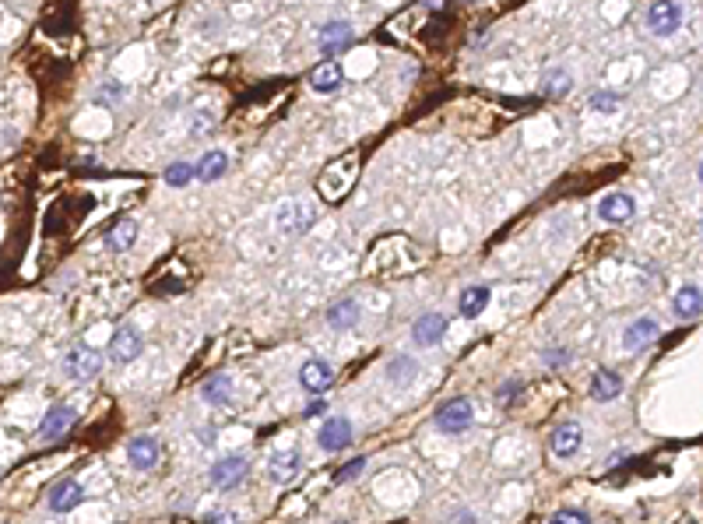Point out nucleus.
<instances>
[{
	"label": "nucleus",
	"mask_w": 703,
	"mask_h": 524,
	"mask_svg": "<svg viewBox=\"0 0 703 524\" xmlns=\"http://www.w3.org/2000/svg\"><path fill=\"white\" fill-rule=\"evenodd\" d=\"M644 21H647V32H650V36L668 39V36H675V32L682 29V7H679L675 0H654V4L647 7Z\"/></svg>",
	"instance_id": "obj_1"
},
{
	"label": "nucleus",
	"mask_w": 703,
	"mask_h": 524,
	"mask_svg": "<svg viewBox=\"0 0 703 524\" xmlns=\"http://www.w3.org/2000/svg\"><path fill=\"white\" fill-rule=\"evenodd\" d=\"M63 373L70 380H95L103 373V355L88 345H74L63 355Z\"/></svg>",
	"instance_id": "obj_2"
},
{
	"label": "nucleus",
	"mask_w": 703,
	"mask_h": 524,
	"mask_svg": "<svg viewBox=\"0 0 703 524\" xmlns=\"http://www.w3.org/2000/svg\"><path fill=\"white\" fill-rule=\"evenodd\" d=\"M468 426H471V402L468 398H451L447 405H440V412H436V429H440V433L458 437V433H465Z\"/></svg>",
	"instance_id": "obj_3"
},
{
	"label": "nucleus",
	"mask_w": 703,
	"mask_h": 524,
	"mask_svg": "<svg viewBox=\"0 0 703 524\" xmlns=\"http://www.w3.org/2000/svg\"><path fill=\"white\" fill-rule=\"evenodd\" d=\"M145 349V338H141V331L137 328H117L113 331V338H110V359L120 362V366H127V362H134L137 355Z\"/></svg>",
	"instance_id": "obj_4"
},
{
	"label": "nucleus",
	"mask_w": 703,
	"mask_h": 524,
	"mask_svg": "<svg viewBox=\"0 0 703 524\" xmlns=\"http://www.w3.org/2000/svg\"><path fill=\"white\" fill-rule=\"evenodd\" d=\"M443 335H447V317L443 313H422L418 320H415V328H411V342L418 345V349H433V345H440L443 342Z\"/></svg>",
	"instance_id": "obj_5"
},
{
	"label": "nucleus",
	"mask_w": 703,
	"mask_h": 524,
	"mask_svg": "<svg viewBox=\"0 0 703 524\" xmlns=\"http://www.w3.org/2000/svg\"><path fill=\"white\" fill-rule=\"evenodd\" d=\"M633 215H637V201H633L630 194H623V190L605 194L601 204H598V219H605V222H612V226H623V222H630Z\"/></svg>",
	"instance_id": "obj_6"
},
{
	"label": "nucleus",
	"mask_w": 703,
	"mask_h": 524,
	"mask_svg": "<svg viewBox=\"0 0 703 524\" xmlns=\"http://www.w3.org/2000/svg\"><path fill=\"white\" fill-rule=\"evenodd\" d=\"M331 380H335V370L324 359H306L299 366V384H302L306 395H324L331 387Z\"/></svg>",
	"instance_id": "obj_7"
},
{
	"label": "nucleus",
	"mask_w": 703,
	"mask_h": 524,
	"mask_svg": "<svg viewBox=\"0 0 703 524\" xmlns=\"http://www.w3.org/2000/svg\"><path fill=\"white\" fill-rule=\"evenodd\" d=\"M159 458H162V447H159V437H134L130 444H127V462L137 468V471H148V468L159 465Z\"/></svg>",
	"instance_id": "obj_8"
},
{
	"label": "nucleus",
	"mask_w": 703,
	"mask_h": 524,
	"mask_svg": "<svg viewBox=\"0 0 703 524\" xmlns=\"http://www.w3.org/2000/svg\"><path fill=\"white\" fill-rule=\"evenodd\" d=\"M317 440H320V447H324V451H345V447L352 444V422L345 419V415H331V419H324V426H320Z\"/></svg>",
	"instance_id": "obj_9"
},
{
	"label": "nucleus",
	"mask_w": 703,
	"mask_h": 524,
	"mask_svg": "<svg viewBox=\"0 0 703 524\" xmlns=\"http://www.w3.org/2000/svg\"><path fill=\"white\" fill-rule=\"evenodd\" d=\"M299 468H302V454H299L295 447L278 451V454L268 458V478H271L275 486H289L295 475H299Z\"/></svg>",
	"instance_id": "obj_10"
},
{
	"label": "nucleus",
	"mask_w": 703,
	"mask_h": 524,
	"mask_svg": "<svg viewBox=\"0 0 703 524\" xmlns=\"http://www.w3.org/2000/svg\"><path fill=\"white\" fill-rule=\"evenodd\" d=\"M243 478H246V458H239V454L219 458L211 465V486L215 489H236Z\"/></svg>",
	"instance_id": "obj_11"
},
{
	"label": "nucleus",
	"mask_w": 703,
	"mask_h": 524,
	"mask_svg": "<svg viewBox=\"0 0 703 524\" xmlns=\"http://www.w3.org/2000/svg\"><path fill=\"white\" fill-rule=\"evenodd\" d=\"M342 85H345V71H342L338 60H324V63H317V67L310 71V88L320 92V96H331V92H338Z\"/></svg>",
	"instance_id": "obj_12"
},
{
	"label": "nucleus",
	"mask_w": 703,
	"mask_h": 524,
	"mask_svg": "<svg viewBox=\"0 0 703 524\" xmlns=\"http://www.w3.org/2000/svg\"><path fill=\"white\" fill-rule=\"evenodd\" d=\"M658 335H661L658 320H654V317H641V320H633V324L626 328V335H623V349H626V352H644V349H650V345L658 342Z\"/></svg>",
	"instance_id": "obj_13"
},
{
	"label": "nucleus",
	"mask_w": 703,
	"mask_h": 524,
	"mask_svg": "<svg viewBox=\"0 0 703 524\" xmlns=\"http://www.w3.org/2000/svg\"><path fill=\"white\" fill-rule=\"evenodd\" d=\"M581 444H584V433H581V426L577 422H563V426H556V433H552V440H549V447H552V454L556 458H574L577 451H581Z\"/></svg>",
	"instance_id": "obj_14"
},
{
	"label": "nucleus",
	"mask_w": 703,
	"mask_h": 524,
	"mask_svg": "<svg viewBox=\"0 0 703 524\" xmlns=\"http://www.w3.org/2000/svg\"><path fill=\"white\" fill-rule=\"evenodd\" d=\"M81 500H85V489H81V482H78V478H60L57 486L50 489V511H54V514H67V511H74Z\"/></svg>",
	"instance_id": "obj_15"
},
{
	"label": "nucleus",
	"mask_w": 703,
	"mask_h": 524,
	"mask_svg": "<svg viewBox=\"0 0 703 524\" xmlns=\"http://www.w3.org/2000/svg\"><path fill=\"white\" fill-rule=\"evenodd\" d=\"M352 39H355V32H352L349 21H324V29H320V50H324V54H342V50H349Z\"/></svg>",
	"instance_id": "obj_16"
},
{
	"label": "nucleus",
	"mask_w": 703,
	"mask_h": 524,
	"mask_svg": "<svg viewBox=\"0 0 703 524\" xmlns=\"http://www.w3.org/2000/svg\"><path fill=\"white\" fill-rule=\"evenodd\" d=\"M74 419H78V412L70 405H54L46 415H43V422H39V437H43V440H54V437H60L63 429L74 426Z\"/></svg>",
	"instance_id": "obj_17"
},
{
	"label": "nucleus",
	"mask_w": 703,
	"mask_h": 524,
	"mask_svg": "<svg viewBox=\"0 0 703 524\" xmlns=\"http://www.w3.org/2000/svg\"><path fill=\"white\" fill-rule=\"evenodd\" d=\"M623 395V377L616 370H598L591 377V398L594 402H616Z\"/></svg>",
	"instance_id": "obj_18"
},
{
	"label": "nucleus",
	"mask_w": 703,
	"mask_h": 524,
	"mask_svg": "<svg viewBox=\"0 0 703 524\" xmlns=\"http://www.w3.org/2000/svg\"><path fill=\"white\" fill-rule=\"evenodd\" d=\"M229 173V155L226 152H204L201 155V162L194 166V176L201 179V183H215V179H222V176Z\"/></svg>",
	"instance_id": "obj_19"
},
{
	"label": "nucleus",
	"mask_w": 703,
	"mask_h": 524,
	"mask_svg": "<svg viewBox=\"0 0 703 524\" xmlns=\"http://www.w3.org/2000/svg\"><path fill=\"white\" fill-rule=\"evenodd\" d=\"M672 310H675L679 320H697L700 317V286H682L675 292Z\"/></svg>",
	"instance_id": "obj_20"
},
{
	"label": "nucleus",
	"mask_w": 703,
	"mask_h": 524,
	"mask_svg": "<svg viewBox=\"0 0 703 524\" xmlns=\"http://www.w3.org/2000/svg\"><path fill=\"white\" fill-rule=\"evenodd\" d=\"M327 324H331L335 331H352V328L359 324V303H355V299L335 303V306L327 310Z\"/></svg>",
	"instance_id": "obj_21"
},
{
	"label": "nucleus",
	"mask_w": 703,
	"mask_h": 524,
	"mask_svg": "<svg viewBox=\"0 0 703 524\" xmlns=\"http://www.w3.org/2000/svg\"><path fill=\"white\" fill-rule=\"evenodd\" d=\"M134 239H137V219H120L117 226L106 233V246L113 254H123V250L134 246Z\"/></svg>",
	"instance_id": "obj_22"
},
{
	"label": "nucleus",
	"mask_w": 703,
	"mask_h": 524,
	"mask_svg": "<svg viewBox=\"0 0 703 524\" xmlns=\"http://www.w3.org/2000/svg\"><path fill=\"white\" fill-rule=\"evenodd\" d=\"M229 384H233V380H229L226 373H215V377L201 387V398H204L208 405H226V402L233 398V387H229Z\"/></svg>",
	"instance_id": "obj_23"
},
{
	"label": "nucleus",
	"mask_w": 703,
	"mask_h": 524,
	"mask_svg": "<svg viewBox=\"0 0 703 524\" xmlns=\"http://www.w3.org/2000/svg\"><path fill=\"white\" fill-rule=\"evenodd\" d=\"M485 306H489V289L485 286H468V289L461 292V317L475 320Z\"/></svg>",
	"instance_id": "obj_24"
},
{
	"label": "nucleus",
	"mask_w": 703,
	"mask_h": 524,
	"mask_svg": "<svg viewBox=\"0 0 703 524\" xmlns=\"http://www.w3.org/2000/svg\"><path fill=\"white\" fill-rule=\"evenodd\" d=\"M542 92H545L549 99H559V96H567V92H570V71H563V67H552V71H545Z\"/></svg>",
	"instance_id": "obj_25"
},
{
	"label": "nucleus",
	"mask_w": 703,
	"mask_h": 524,
	"mask_svg": "<svg viewBox=\"0 0 703 524\" xmlns=\"http://www.w3.org/2000/svg\"><path fill=\"white\" fill-rule=\"evenodd\" d=\"M619 106H623L619 92H594L591 96V110L594 113H619Z\"/></svg>",
	"instance_id": "obj_26"
},
{
	"label": "nucleus",
	"mask_w": 703,
	"mask_h": 524,
	"mask_svg": "<svg viewBox=\"0 0 703 524\" xmlns=\"http://www.w3.org/2000/svg\"><path fill=\"white\" fill-rule=\"evenodd\" d=\"M194 179V162H173L170 170H166V183L170 187H186Z\"/></svg>",
	"instance_id": "obj_27"
},
{
	"label": "nucleus",
	"mask_w": 703,
	"mask_h": 524,
	"mask_svg": "<svg viewBox=\"0 0 703 524\" xmlns=\"http://www.w3.org/2000/svg\"><path fill=\"white\" fill-rule=\"evenodd\" d=\"M327 412V402H324V395H313V402L302 408V415L306 419H317V415H324Z\"/></svg>",
	"instance_id": "obj_28"
},
{
	"label": "nucleus",
	"mask_w": 703,
	"mask_h": 524,
	"mask_svg": "<svg viewBox=\"0 0 703 524\" xmlns=\"http://www.w3.org/2000/svg\"><path fill=\"white\" fill-rule=\"evenodd\" d=\"M362 468H366V458H355V462H349V465L338 471V482H349V478H355Z\"/></svg>",
	"instance_id": "obj_29"
},
{
	"label": "nucleus",
	"mask_w": 703,
	"mask_h": 524,
	"mask_svg": "<svg viewBox=\"0 0 703 524\" xmlns=\"http://www.w3.org/2000/svg\"><path fill=\"white\" fill-rule=\"evenodd\" d=\"M387 373H391V380H401V377H411V373H415V362H409V359H401V362H398V366H391Z\"/></svg>",
	"instance_id": "obj_30"
},
{
	"label": "nucleus",
	"mask_w": 703,
	"mask_h": 524,
	"mask_svg": "<svg viewBox=\"0 0 703 524\" xmlns=\"http://www.w3.org/2000/svg\"><path fill=\"white\" fill-rule=\"evenodd\" d=\"M552 521H581V524H584V521H591V518H587L584 511H559Z\"/></svg>",
	"instance_id": "obj_31"
}]
</instances>
